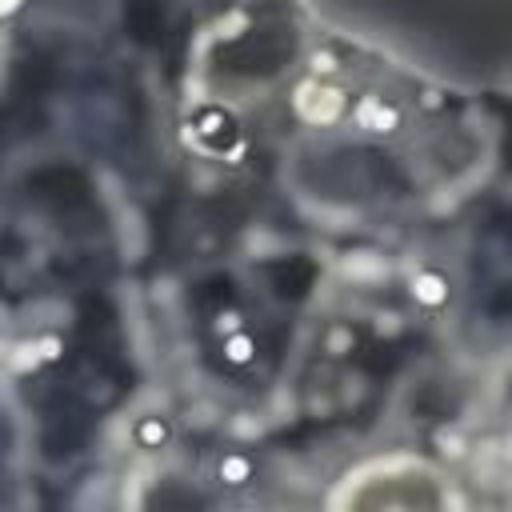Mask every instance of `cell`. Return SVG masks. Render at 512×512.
Instances as JSON below:
<instances>
[{
  "mask_svg": "<svg viewBox=\"0 0 512 512\" xmlns=\"http://www.w3.org/2000/svg\"><path fill=\"white\" fill-rule=\"evenodd\" d=\"M348 508L360 504H376V508H432L444 500L440 492V476L424 464L412 460H388V464H372L368 472H360L356 480H348V492L336 496Z\"/></svg>",
  "mask_w": 512,
  "mask_h": 512,
  "instance_id": "obj_1",
  "label": "cell"
},
{
  "mask_svg": "<svg viewBox=\"0 0 512 512\" xmlns=\"http://www.w3.org/2000/svg\"><path fill=\"white\" fill-rule=\"evenodd\" d=\"M8 4H12V0H0V8H8Z\"/></svg>",
  "mask_w": 512,
  "mask_h": 512,
  "instance_id": "obj_2",
  "label": "cell"
}]
</instances>
